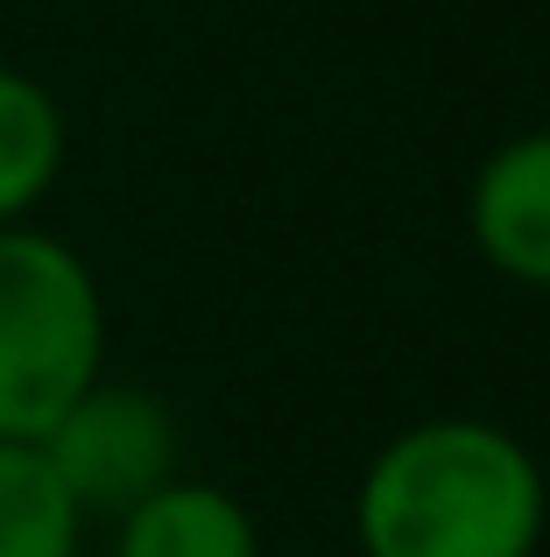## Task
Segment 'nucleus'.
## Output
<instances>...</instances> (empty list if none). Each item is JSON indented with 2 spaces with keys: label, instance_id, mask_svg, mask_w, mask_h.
<instances>
[{
  "label": "nucleus",
  "instance_id": "f257e3e1",
  "mask_svg": "<svg viewBox=\"0 0 550 557\" xmlns=\"http://www.w3.org/2000/svg\"><path fill=\"white\" fill-rule=\"evenodd\" d=\"M550 480L537 451L487 417H424L367 459L353 487L360 557H537Z\"/></svg>",
  "mask_w": 550,
  "mask_h": 557
},
{
  "label": "nucleus",
  "instance_id": "f03ea898",
  "mask_svg": "<svg viewBox=\"0 0 550 557\" xmlns=\"http://www.w3.org/2000/svg\"><path fill=\"white\" fill-rule=\"evenodd\" d=\"M107 374V289L36 219L0 226V437L36 445Z\"/></svg>",
  "mask_w": 550,
  "mask_h": 557
},
{
  "label": "nucleus",
  "instance_id": "7ed1b4c3",
  "mask_svg": "<svg viewBox=\"0 0 550 557\" xmlns=\"http://www.w3.org/2000/svg\"><path fill=\"white\" fill-rule=\"evenodd\" d=\"M36 445L50 459V473L64 480V494L85 508V522L127 516L141 494L177 480V451H184L163 395L113 374H99Z\"/></svg>",
  "mask_w": 550,
  "mask_h": 557
},
{
  "label": "nucleus",
  "instance_id": "20e7f679",
  "mask_svg": "<svg viewBox=\"0 0 550 557\" xmlns=\"http://www.w3.org/2000/svg\"><path fill=\"white\" fill-rule=\"evenodd\" d=\"M466 233L495 275L550 289V127L509 135L466 190Z\"/></svg>",
  "mask_w": 550,
  "mask_h": 557
},
{
  "label": "nucleus",
  "instance_id": "39448f33",
  "mask_svg": "<svg viewBox=\"0 0 550 557\" xmlns=\"http://www.w3.org/2000/svg\"><path fill=\"white\" fill-rule=\"evenodd\" d=\"M107 557H262V522L220 480H163L127 516H113Z\"/></svg>",
  "mask_w": 550,
  "mask_h": 557
},
{
  "label": "nucleus",
  "instance_id": "423d86ee",
  "mask_svg": "<svg viewBox=\"0 0 550 557\" xmlns=\"http://www.w3.org/2000/svg\"><path fill=\"white\" fill-rule=\"evenodd\" d=\"M71 121L57 92L28 71L0 64V226H22L64 177Z\"/></svg>",
  "mask_w": 550,
  "mask_h": 557
},
{
  "label": "nucleus",
  "instance_id": "0eeeda50",
  "mask_svg": "<svg viewBox=\"0 0 550 557\" xmlns=\"http://www.w3.org/2000/svg\"><path fill=\"white\" fill-rule=\"evenodd\" d=\"M85 508L50 473L42 445L0 437V557H85Z\"/></svg>",
  "mask_w": 550,
  "mask_h": 557
}]
</instances>
